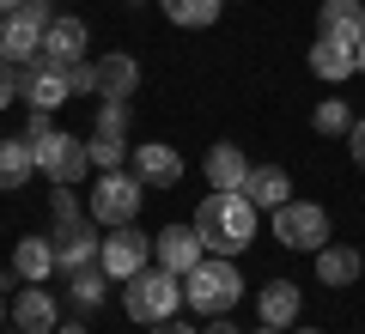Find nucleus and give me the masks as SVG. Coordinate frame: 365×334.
<instances>
[{"label": "nucleus", "mask_w": 365, "mask_h": 334, "mask_svg": "<svg viewBox=\"0 0 365 334\" xmlns=\"http://www.w3.org/2000/svg\"><path fill=\"white\" fill-rule=\"evenodd\" d=\"M274 237H280V244L287 249H323L329 244V213L317 201H299V194H292L287 207H274Z\"/></svg>", "instance_id": "nucleus-6"}, {"label": "nucleus", "mask_w": 365, "mask_h": 334, "mask_svg": "<svg viewBox=\"0 0 365 334\" xmlns=\"http://www.w3.org/2000/svg\"><path fill=\"white\" fill-rule=\"evenodd\" d=\"M98 249H104V225L86 213V219H73V225H61V237H55V268L61 273L98 268Z\"/></svg>", "instance_id": "nucleus-9"}, {"label": "nucleus", "mask_w": 365, "mask_h": 334, "mask_svg": "<svg viewBox=\"0 0 365 334\" xmlns=\"http://www.w3.org/2000/svg\"><path fill=\"white\" fill-rule=\"evenodd\" d=\"M317 37H335V43H353V49H359V37H365V0H323Z\"/></svg>", "instance_id": "nucleus-17"}, {"label": "nucleus", "mask_w": 365, "mask_h": 334, "mask_svg": "<svg viewBox=\"0 0 365 334\" xmlns=\"http://www.w3.org/2000/svg\"><path fill=\"white\" fill-rule=\"evenodd\" d=\"M158 6H165V19L182 25V31H207L213 19L225 13V0H158Z\"/></svg>", "instance_id": "nucleus-24"}, {"label": "nucleus", "mask_w": 365, "mask_h": 334, "mask_svg": "<svg viewBox=\"0 0 365 334\" xmlns=\"http://www.w3.org/2000/svg\"><path fill=\"white\" fill-rule=\"evenodd\" d=\"M13 98H25V67H13V61H0V110Z\"/></svg>", "instance_id": "nucleus-30"}, {"label": "nucleus", "mask_w": 365, "mask_h": 334, "mask_svg": "<svg viewBox=\"0 0 365 334\" xmlns=\"http://www.w3.org/2000/svg\"><path fill=\"white\" fill-rule=\"evenodd\" d=\"M256 334H287V328H268V322H256Z\"/></svg>", "instance_id": "nucleus-35"}, {"label": "nucleus", "mask_w": 365, "mask_h": 334, "mask_svg": "<svg viewBox=\"0 0 365 334\" xmlns=\"http://www.w3.org/2000/svg\"><path fill=\"white\" fill-rule=\"evenodd\" d=\"M146 334H201V328H189V322H177V316H170V322H153Z\"/></svg>", "instance_id": "nucleus-32"}, {"label": "nucleus", "mask_w": 365, "mask_h": 334, "mask_svg": "<svg viewBox=\"0 0 365 334\" xmlns=\"http://www.w3.org/2000/svg\"><path fill=\"white\" fill-rule=\"evenodd\" d=\"M365 273V256L353 244H323L317 249V280L329 286V292H341V286H353Z\"/></svg>", "instance_id": "nucleus-19"}, {"label": "nucleus", "mask_w": 365, "mask_h": 334, "mask_svg": "<svg viewBox=\"0 0 365 334\" xmlns=\"http://www.w3.org/2000/svg\"><path fill=\"white\" fill-rule=\"evenodd\" d=\"M359 73H365V37H359Z\"/></svg>", "instance_id": "nucleus-36"}, {"label": "nucleus", "mask_w": 365, "mask_h": 334, "mask_svg": "<svg viewBox=\"0 0 365 334\" xmlns=\"http://www.w3.org/2000/svg\"><path fill=\"white\" fill-rule=\"evenodd\" d=\"M304 67H311L323 85H341V79L359 73V49H353V43H335V37H317L311 55H304Z\"/></svg>", "instance_id": "nucleus-14"}, {"label": "nucleus", "mask_w": 365, "mask_h": 334, "mask_svg": "<svg viewBox=\"0 0 365 334\" xmlns=\"http://www.w3.org/2000/svg\"><path fill=\"white\" fill-rule=\"evenodd\" d=\"M0 334H6V328H0Z\"/></svg>", "instance_id": "nucleus-39"}, {"label": "nucleus", "mask_w": 365, "mask_h": 334, "mask_svg": "<svg viewBox=\"0 0 365 334\" xmlns=\"http://www.w3.org/2000/svg\"><path fill=\"white\" fill-rule=\"evenodd\" d=\"M0 322H6V292H0Z\"/></svg>", "instance_id": "nucleus-37"}, {"label": "nucleus", "mask_w": 365, "mask_h": 334, "mask_svg": "<svg viewBox=\"0 0 365 334\" xmlns=\"http://www.w3.org/2000/svg\"><path fill=\"white\" fill-rule=\"evenodd\" d=\"M153 261L170 273H195L201 261H207V244H201L195 225H165V231L153 237Z\"/></svg>", "instance_id": "nucleus-10"}, {"label": "nucleus", "mask_w": 365, "mask_h": 334, "mask_svg": "<svg viewBox=\"0 0 365 334\" xmlns=\"http://www.w3.org/2000/svg\"><path fill=\"white\" fill-rule=\"evenodd\" d=\"M67 85H73V98H91V91H104V79H98V61L67 67Z\"/></svg>", "instance_id": "nucleus-29"}, {"label": "nucleus", "mask_w": 365, "mask_h": 334, "mask_svg": "<svg viewBox=\"0 0 365 334\" xmlns=\"http://www.w3.org/2000/svg\"><path fill=\"white\" fill-rule=\"evenodd\" d=\"M347 152H353V165H365V116L353 122V134H347Z\"/></svg>", "instance_id": "nucleus-31"}, {"label": "nucleus", "mask_w": 365, "mask_h": 334, "mask_svg": "<svg viewBox=\"0 0 365 334\" xmlns=\"http://www.w3.org/2000/svg\"><path fill=\"white\" fill-rule=\"evenodd\" d=\"M292 334H323V328H292Z\"/></svg>", "instance_id": "nucleus-38"}, {"label": "nucleus", "mask_w": 365, "mask_h": 334, "mask_svg": "<svg viewBox=\"0 0 365 334\" xmlns=\"http://www.w3.org/2000/svg\"><path fill=\"white\" fill-rule=\"evenodd\" d=\"M86 49H91V31H86V19H55L49 31H43V55L37 61H49V67H79L86 61Z\"/></svg>", "instance_id": "nucleus-11"}, {"label": "nucleus", "mask_w": 365, "mask_h": 334, "mask_svg": "<svg viewBox=\"0 0 365 334\" xmlns=\"http://www.w3.org/2000/svg\"><path fill=\"white\" fill-rule=\"evenodd\" d=\"M98 134H128V98H98Z\"/></svg>", "instance_id": "nucleus-28"}, {"label": "nucleus", "mask_w": 365, "mask_h": 334, "mask_svg": "<svg viewBox=\"0 0 365 334\" xmlns=\"http://www.w3.org/2000/svg\"><path fill=\"white\" fill-rule=\"evenodd\" d=\"M55 25V6L49 0H25L19 13L0 19V61H13V67H31L43 55V31Z\"/></svg>", "instance_id": "nucleus-4"}, {"label": "nucleus", "mask_w": 365, "mask_h": 334, "mask_svg": "<svg viewBox=\"0 0 365 334\" xmlns=\"http://www.w3.org/2000/svg\"><path fill=\"white\" fill-rule=\"evenodd\" d=\"M299 310H304V298H299V286H292V280H268L256 292V316L268 322V328H292Z\"/></svg>", "instance_id": "nucleus-18"}, {"label": "nucleus", "mask_w": 365, "mask_h": 334, "mask_svg": "<svg viewBox=\"0 0 365 334\" xmlns=\"http://www.w3.org/2000/svg\"><path fill=\"white\" fill-rule=\"evenodd\" d=\"M86 146H91V170H122V158L134 152V146L122 140V134H91Z\"/></svg>", "instance_id": "nucleus-27"}, {"label": "nucleus", "mask_w": 365, "mask_h": 334, "mask_svg": "<svg viewBox=\"0 0 365 334\" xmlns=\"http://www.w3.org/2000/svg\"><path fill=\"white\" fill-rule=\"evenodd\" d=\"M128 286V292H122V310H128L134 322H146V328H153V322H170L182 310V273H170V268H140L134 273V280H122Z\"/></svg>", "instance_id": "nucleus-3"}, {"label": "nucleus", "mask_w": 365, "mask_h": 334, "mask_svg": "<svg viewBox=\"0 0 365 334\" xmlns=\"http://www.w3.org/2000/svg\"><path fill=\"white\" fill-rule=\"evenodd\" d=\"M104 292H110V273H104V268H79V273H67V298H73L79 310H98V304H104Z\"/></svg>", "instance_id": "nucleus-25"}, {"label": "nucleus", "mask_w": 365, "mask_h": 334, "mask_svg": "<svg viewBox=\"0 0 365 334\" xmlns=\"http://www.w3.org/2000/svg\"><path fill=\"white\" fill-rule=\"evenodd\" d=\"M250 158H244V146H232V140H220L207 152V189H220V194H244V182H250Z\"/></svg>", "instance_id": "nucleus-16"}, {"label": "nucleus", "mask_w": 365, "mask_h": 334, "mask_svg": "<svg viewBox=\"0 0 365 334\" xmlns=\"http://www.w3.org/2000/svg\"><path fill=\"white\" fill-rule=\"evenodd\" d=\"M237 298H244V273H237L232 256H207L195 273H182V310H195L201 322L207 316H232Z\"/></svg>", "instance_id": "nucleus-2"}, {"label": "nucleus", "mask_w": 365, "mask_h": 334, "mask_svg": "<svg viewBox=\"0 0 365 334\" xmlns=\"http://www.w3.org/2000/svg\"><path fill=\"white\" fill-rule=\"evenodd\" d=\"M201 231V244H207V256H237V249H250V237H256V207H250V194H201L195 219H189Z\"/></svg>", "instance_id": "nucleus-1"}, {"label": "nucleus", "mask_w": 365, "mask_h": 334, "mask_svg": "<svg viewBox=\"0 0 365 334\" xmlns=\"http://www.w3.org/2000/svg\"><path fill=\"white\" fill-rule=\"evenodd\" d=\"M98 268H104L110 280H134L140 268H153V237L134 231V225H110L104 249H98Z\"/></svg>", "instance_id": "nucleus-8"}, {"label": "nucleus", "mask_w": 365, "mask_h": 334, "mask_svg": "<svg viewBox=\"0 0 365 334\" xmlns=\"http://www.w3.org/2000/svg\"><path fill=\"white\" fill-rule=\"evenodd\" d=\"M37 177V146L19 134V140H0V194H19Z\"/></svg>", "instance_id": "nucleus-21"}, {"label": "nucleus", "mask_w": 365, "mask_h": 334, "mask_svg": "<svg viewBox=\"0 0 365 334\" xmlns=\"http://www.w3.org/2000/svg\"><path fill=\"white\" fill-rule=\"evenodd\" d=\"M13 273L25 286L49 280V273H55V237H19V244H13Z\"/></svg>", "instance_id": "nucleus-22"}, {"label": "nucleus", "mask_w": 365, "mask_h": 334, "mask_svg": "<svg viewBox=\"0 0 365 334\" xmlns=\"http://www.w3.org/2000/svg\"><path fill=\"white\" fill-rule=\"evenodd\" d=\"M37 146V170L49 182H79L91 170V146L79 140V134H61V128H49L43 140H31Z\"/></svg>", "instance_id": "nucleus-7"}, {"label": "nucleus", "mask_w": 365, "mask_h": 334, "mask_svg": "<svg viewBox=\"0 0 365 334\" xmlns=\"http://www.w3.org/2000/svg\"><path fill=\"white\" fill-rule=\"evenodd\" d=\"M134 177H140L146 189H170V182H182V152H177L170 140L134 146Z\"/></svg>", "instance_id": "nucleus-13"}, {"label": "nucleus", "mask_w": 365, "mask_h": 334, "mask_svg": "<svg viewBox=\"0 0 365 334\" xmlns=\"http://www.w3.org/2000/svg\"><path fill=\"white\" fill-rule=\"evenodd\" d=\"M98 79H104L98 98H134V91H140V61H134V55H104V61H98Z\"/></svg>", "instance_id": "nucleus-23"}, {"label": "nucleus", "mask_w": 365, "mask_h": 334, "mask_svg": "<svg viewBox=\"0 0 365 334\" xmlns=\"http://www.w3.org/2000/svg\"><path fill=\"white\" fill-rule=\"evenodd\" d=\"M67 98H73V85H67L61 67H49V61H31L25 67V103H31V110H49V116H55Z\"/></svg>", "instance_id": "nucleus-15"}, {"label": "nucleus", "mask_w": 365, "mask_h": 334, "mask_svg": "<svg viewBox=\"0 0 365 334\" xmlns=\"http://www.w3.org/2000/svg\"><path fill=\"white\" fill-rule=\"evenodd\" d=\"M244 194H250L256 213H274V207L292 201V177L280 165H256V170H250V182H244Z\"/></svg>", "instance_id": "nucleus-20"}, {"label": "nucleus", "mask_w": 365, "mask_h": 334, "mask_svg": "<svg viewBox=\"0 0 365 334\" xmlns=\"http://www.w3.org/2000/svg\"><path fill=\"white\" fill-rule=\"evenodd\" d=\"M311 122H317V134H329V140H347V134H353V110L341 98H323Z\"/></svg>", "instance_id": "nucleus-26"}, {"label": "nucleus", "mask_w": 365, "mask_h": 334, "mask_svg": "<svg viewBox=\"0 0 365 334\" xmlns=\"http://www.w3.org/2000/svg\"><path fill=\"white\" fill-rule=\"evenodd\" d=\"M55 334H86V322H61V328H55Z\"/></svg>", "instance_id": "nucleus-34"}, {"label": "nucleus", "mask_w": 365, "mask_h": 334, "mask_svg": "<svg viewBox=\"0 0 365 334\" xmlns=\"http://www.w3.org/2000/svg\"><path fill=\"white\" fill-rule=\"evenodd\" d=\"M201 334H244V328H237L232 316H207V328H201Z\"/></svg>", "instance_id": "nucleus-33"}, {"label": "nucleus", "mask_w": 365, "mask_h": 334, "mask_svg": "<svg viewBox=\"0 0 365 334\" xmlns=\"http://www.w3.org/2000/svg\"><path fill=\"white\" fill-rule=\"evenodd\" d=\"M13 328L19 334H55V328H61V316H55V292L43 280L13 292Z\"/></svg>", "instance_id": "nucleus-12"}, {"label": "nucleus", "mask_w": 365, "mask_h": 334, "mask_svg": "<svg viewBox=\"0 0 365 334\" xmlns=\"http://www.w3.org/2000/svg\"><path fill=\"white\" fill-rule=\"evenodd\" d=\"M140 201H146V182L134 177V170H98V182H91V201H86V213L98 219V225H134V213H140Z\"/></svg>", "instance_id": "nucleus-5"}]
</instances>
